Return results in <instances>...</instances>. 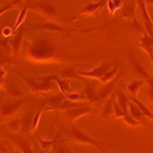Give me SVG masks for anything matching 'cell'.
Segmentation results:
<instances>
[{
    "label": "cell",
    "mask_w": 153,
    "mask_h": 153,
    "mask_svg": "<svg viewBox=\"0 0 153 153\" xmlns=\"http://www.w3.org/2000/svg\"><path fill=\"white\" fill-rule=\"evenodd\" d=\"M118 69H119V61H115V64H114V66L103 76V79L100 80V82H103V83H107L109 81H111L114 77H117V75H118Z\"/></svg>",
    "instance_id": "obj_28"
},
{
    "label": "cell",
    "mask_w": 153,
    "mask_h": 153,
    "mask_svg": "<svg viewBox=\"0 0 153 153\" xmlns=\"http://www.w3.org/2000/svg\"><path fill=\"white\" fill-rule=\"evenodd\" d=\"M56 138H58V136H55L53 138H42V137H38V142H39V145H41V147L43 149L49 151V148L52 147L54 145V142L56 141Z\"/></svg>",
    "instance_id": "obj_31"
},
{
    "label": "cell",
    "mask_w": 153,
    "mask_h": 153,
    "mask_svg": "<svg viewBox=\"0 0 153 153\" xmlns=\"http://www.w3.org/2000/svg\"><path fill=\"white\" fill-rule=\"evenodd\" d=\"M129 113L131 114V115H132L135 119H137V120H142L143 118H146V115L143 114V111L140 109V108L137 107V104H135L132 100L129 103Z\"/></svg>",
    "instance_id": "obj_27"
},
{
    "label": "cell",
    "mask_w": 153,
    "mask_h": 153,
    "mask_svg": "<svg viewBox=\"0 0 153 153\" xmlns=\"http://www.w3.org/2000/svg\"><path fill=\"white\" fill-rule=\"evenodd\" d=\"M123 16L127 20H136V16H135V3L134 1H129L124 4L123 6Z\"/></svg>",
    "instance_id": "obj_22"
},
{
    "label": "cell",
    "mask_w": 153,
    "mask_h": 153,
    "mask_svg": "<svg viewBox=\"0 0 153 153\" xmlns=\"http://www.w3.org/2000/svg\"><path fill=\"white\" fill-rule=\"evenodd\" d=\"M117 99H118V104L120 105V108L125 111V113H129V103H130V99L127 98L121 91H117Z\"/></svg>",
    "instance_id": "obj_25"
},
{
    "label": "cell",
    "mask_w": 153,
    "mask_h": 153,
    "mask_svg": "<svg viewBox=\"0 0 153 153\" xmlns=\"http://www.w3.org/2000/svg\"><path fill=\"white\" fill-rule=\"evenodd\" d=\"M28 100V97L25 98H19L14 103H7V104H3L1 105V118L3 120L7 121L15 113H17L20 110V108Z\"/></svg>",
    "instance_id": "obj_7"
},
{
    "label": "cell",
    "mask_w": 153,
    "mask_h": 153,
    "mask_svg": "<svg viewBox=\"0 0 153 153\" xmlns=\"http://www.w3.org/2000/svg\"><path fill=\"white\" fill-rule=\"evenodd\" d=\"M147 94H148L149 99L153 102V88H148V92H147Z\"/></svg>",
    "instance_id": "obj_36"
},
{
    "label": "cell",
    "mask_w": 153,
    "mask_h": 153,
    "mask_svg": "<svg viewBox=\"0 0 153 153\" xmlns=\"http://www.w3.org/2000/svg\"><path fill=\"white\" fill-rule=\"evenodd\" d=\"M22 3H23V0H12L11 3L6 4L5 6H3L1 9H0V14L3 15L5 11H7V10H10L12 7H20V6H22Z\"/></svg>",
    "instance_id": "obj_33"
},
{
    "label": "cell",
    "mask_w": 153,
    "mask_h": 153,
    "mask_svg": "<svg viewBox=\"0 0 153 153\" xmlns=\"http://www.w3.org/2000/svg\"><path fill=\"white\" fill-rule=\"evenodd\" d=\"M130 62H131V66H132L134 71L136 72V75L138 76L140 79L145 80L146 82L151 79V76H149V74L146 71V69H143V66H142L141 64H140V62L136 60V58H134L132 55H130Z\"/></svg>",
    "instance_id": "obj_18"
},
{
    "label": "cell",
    "mask_w": 153,
    "mask_h": 153,
    "mask_svg": "<svg viewBox=\"0 0 153 153\" xmlns=\"http://www.w3.org/2000/svg\"><path fill=\"white\" fill-rule=\"evenodd\" d=\"M81 80L83 81L85 85V90L83 93L86 94L87 102H90L91 104H97V100H98V90H97V86L93 81L88 80L87 77H81Z\"/></svg>",
    "instance_id": "obj_10"
},
{
    "label": "cell",
    "mask_w": 153,
    "mask_h": 153,
    "mask_svg": "<svg viewBox=\"0 0 153 153\" xmlns=\"http://www.w3.org/2000/svg\"><path fill=\"white\" fill-rule=\"evenodd\" d=\"M47 153H55V152H54V151H48Z\"/></svg>",
    "instance_id": "obj_42"
},
{
    "label": "cell",
    "mask_w": 153,
    "mask_h": 153,
    "mask_svg": "<svg viewBox=\"0 0 153 153\" xmlns=\"http://www.w3.org/2000/svg\"><path fill=\"white\" fill-rule=\"evenodd\" d=\"M65 98H66V96L60 92V93H58V94H54V96H52V97L47 98L42 104H43V107H45V105L48 107L47 110H58L59 105L62 103L64 100H65Z\"/></svg>",
    "instance_id": "obj_14"
},
{
    "label": "cell",
    "mask_w": 153,
    "mask_h": 153,
    "mask_svg": "<svg viewBox=\"0 0 153 153\" xmlns=\"http://www.w3.org/2000/svg\"><path fill=\"white\" fill-rule=\"evenodd\" d=\"M105 1H107V0H100V1H98V3H91V4L86 5L85 7H82L77 12V14H76V16L74 17V20L76 17H79V16H82V15H96V14H98V11L102 7H103V5L105 4Z\"/></svg>",
    "instance_id": "obj_13"
},
{
    "label": "cell",
    "mask_w": 153,
    "mask_h": 153,
    "mask_svg": "<svg viewBox=\"0 0 153 153\" xmlns=\"http://www.w3.org/2000/svg\"><path fill=\"white\" fill-rule=\"evenodd\" d=\"M19 76L23 80L28 87V90L32 91L36 94L39 93H47L53 91V82H55L56 76L55 75H47L42 76V77H30V76H25L22 74H19Z\"/></svg>",
    "instance_id": "obj_2"
},
{
    "label": "cell",
    "mask_w": 153,
    "mask_h": 153,
    "mask_svg": "<svg viewBox=\"0 0 153 153\" xmlns=\"http://www.w3.org/2000/svg\"><path fill=\"white\" fill-rule=\"evenodd\" d=\"M117 94L110 96V98L107 99V102L103 104L100 110V117L103 119H110V117H113V111H114V102H115Z\"/></svg>",
    "instance_id": "obj_17"
},
{
    "label": "cell",
    "mask_w": 153,
    "mask_h": 153,
    "mask_svg": "<svg viewBox=\"0 0 153 153\" xmlns=\"http://www.w3.org/2000/svg\"><path fill=\"white\" fill-rule=\"evenodd\" d=\"M145 83H146V81L142 80V79L134 80V81H131L129 85H126L124 88L130 93L131 97H137V93H138V91H140V88H141Z\"/></svg>",
    "instance_id": "obj_19"
},
{
    "label": "cell",
    "mask_w": 153,
    "mask_h": 153,
    "mask_svg": "<svg viewBox=\"0 0 153 153\" xmlns=\"http://www.w3.org/2000/svg\"><path fill=\"white\" fill-rule=\"evenodd\" d=\"M25 33H26V28H21L14 37H12V39L9 41V45L11 48V52L15 56H17L20 54V49L22 47V41H23Z\"/></svg>",
    "instance_id": "obj_12"
},
{
    "label": "cell",
    "mask_w": 153,
    "mask_h": 153,
    "mask_svg": "<svg viewBox=\"0 0 153 153\" xmlns=\"http://www.w3.org/2000/svg\"><path fill=\"white\" fill-rule=\"evenodd\" d=\"M102 152H103V153H115V152H109V151H107L105 148H104L103 151H102Z\"/></svg>",
    "instance_id": "obj_40"
},
{
    "label": "cell",
    "mask_w": 153,
    "mask_h": 153,
    "mask_svg": "<svg viewBox=\"0 0 153 153\" xmlns=\"http://www.w3.org/2000/svg\"><path fill=\"white\" fill-rule=\"evenodd\" d=\"M34 110H30L21 118V132L27 134L33 131V119H34Z\"/></svg>",
    "instance_id": "obj_15"
},
{
    "label": "cell",
    "mask_w": 153,
    "mask_h": 153,
    "mask_svg": "<svg viewBox=\"0 0 153 153\" xmlns=\"http://www.w3.org/2000/svg\"><path fill=\"white\" fill-rule=\"evenodd\" d=\"M148 56H149V59H151V62H152V66H153V52H152V53H151V54H149Z\"/></svg>",
    "instance_id": "obj_39"
},
{
    "label": "cell",
    "mask_w": 153,
    "mask_h": 153,
    "mask_svg": "<svg viewBox=\"0 0 153 153\" xmlns=\"http://www.w3.org/2000/svg\"><path fill=\"white\" fill-rule=\"evenodd\" d=\"M30 9L33 10L34 12H37V14L42 15L45 19H52V20L58 19V11H56V9L53 5H50L49 3H45V1L34 3V4L30 5Z\"/></svg>",
    "instance_id": "obj_5"
},
{
    "label": "cell",
    "mask_w": 153,
    "mask_h": 153,
    "mask_svg": "<svg viewBox=\"0 0 153 153\" xmlns=\"http://www.w3.org/2000/svg\"><path fill=\"white\" fill-rule=\"evenodd\" d=\"M118 79L119 77H114L111 81L104 83V86L99 88V91H98V100H97V103H102V102H104L109 98L110 93L115 90V85L118 82Z\"/></svg>",
    "instance_id": "obj_11"
},
{
    "label": "cell",
    "mask_w": 153,
    "mask_h": 153,
    "mask_svg": "<svg viewBox=\"0 0 153 153\" xmlns=\"http://www.w3.org/2000/svg\"><path fill=\"white\" fill-rule=\"evenodd\" d=\"M146 83H148V86H149V88H153V75L151 76V79L146 82Z\"/></svg>",
    "instance_id": "obj_37"
},
{
    "label": "cell",
    "mask_w": 153,
    "mask_h": 153,
    "mask_svg": "<svg viewBox=\"0 0 153 153\" xmlns=\"http://www.w3.org/2000/svg\"><path fill=\"white\" fill-rule=\"evenodd\" d=\"M28 9H30V5H28V4H26V5H25V6L22 7V10L20 11V14H19V16H17V20H16V22H15V25H14V27L11 28V30H12V32H16V31L19 30V27H20V26H22L23 21L26 20V16H27Z\"/></svg>",
    "instance_id": "obj_23"
},
{
    "label": "cell",
    "mask_w": 153,
    "mask_h": 153,
    "mask_svg": "<svg viewBox=\"0 0 153 153\" xmlns=\"http://www.w3.org/2000/svg\"><path fill=\"white\" fill-rule=\"evenodd\" d=\"M60 75L61 77L66 79V80H81V76L77 74V70H76L75 66H69V68H65L64 70L60 71Z\"/></svg>",
    "instance_id": "obj_21"
},
{
    "label": "cell",
    "mask_w": 153,
    "mask_h": 153,
    "mask_svg": "<svg viewBox=\"0 0 153 153\" xmlns=\"http://www.w3.org/2000/svg\"><path fill=\"white\" fill-rule=\"evenodd\" d=\"M56 54L55 44L47 38L34 39L27 49V56L33 61H47Z\"/></svg>",
    "instance_id": "obj_1"
},
{
    "label": "cell",
    "mask_w": 153,
    "mask_h": 153,
    "mask_svg": "<svg viewBox=\"0 0 153 153\" xmlns=\"http://www.w3.org/2000/svg\"><path fill=\"white\" fill-rule=\"evenodd\" d=\"M146 0H137V7L141 12V20L145 25V28H146V32L153 37V22H152V19L149 16V12L147 10V5H146Z\"/></svg>",
    "instance_id": "obj_8"
},
{
    "label": "cell",
    "mask_w": 153,
    "mask_h": 153,
    "mask_svg": "<svg viewBox=\"0 0 153 153\" xmlns=\"http://www.w3.org/2000/svg\"><path fill=\"white\" fill-rule=\"evenodd\" d=\"M113 68V64L111 62H102L99 64L98 66L93 68L90 71H81L79 70L77 74L81 76V77H87V79H97V80H102L103 76Z\"/></svg>",
    "instance_id": "obj_4"
},
{
    "label": "cell",
    "mask_w": 153,
    "mask_h": 153,
    "mask_svg": "<svg viewBox=\"0 0 153 153\" xmlns=\"http://www.w3.org/2000/svg\"><path fill=\"white\" fill-rule=\"evenodd\" d=\"M9 138H10V141L17 147V149L21 151L22 153H36L32 148L31 142L28 140H26V137H23L22 135H17V134L11 132Z\"/></svg>",
    "instance_id": "obj_9"
},
{
    "label": "cell",
    "mask_w": 153,
    "mask_h": 153,
    "mask_svg": "<svg viewBox=\"0 0 153 153\" xmlns=\"http://www.w3.org/2000/svg\"><path fill=\"white\" fill-rule=\"evenodd\" d=\"M107 4H108L109 15H110V17H113L114 14H115V12H117L119 9H118V6H117V4H115V1H114V0H107Z\"/></svg>",
    "instance_id": "obj_35"
},
{
    "label": "cell",
    "mask_w": 153,
    "mask_h": 153,
    "mask_svg": "<svg viewBox=\"0 0 153 153\" xmlns=\"http://www.w3.org/2000/svg\"><path fill=\"white\" fill-rule=\"evenodd\" d=\"M131 100L134 102L135 104H137V107L143 111V114H145V115H146L147 118H149L151 120H153V113H152V110H151V109H149V108L143 103V102L138 100V99H137V97H131Z\"/></svg>",
    "instance_id": "obj_29"
},
{
    "label": "cell",
    "mask_w": 153,
    "mask_h": 153,
    "mask_svg": "<svg viewBox=\"0 0 153 153\" xmlns=\"http://www.w3.org/2000/svg\"><path fill=\"white\" fill-rule=\"evenodd\" d=\"M55 83L59 87V90H60L61 93H64L65 96H68L69 93H71V91H70V80H66V79L62 80V79H59L58 76H56Z\"/></svg>",
    "instance_id": "obj_26"
},
{
    "label": "cell",
    "mask_w": 153,
    "mask_h": 153,
    "mask_svg": "<svg viewBox=\"0 0 153 153\" xmlns=\"http://www.w3.org/2000/svg\"><path fill=\"white\" fill-rule=\"evenodd\" d=\"M31 28L33 30H44L49 32H56V33H65L68 32L65 28H62L61 26L53 22H45V23H39V25H32Z\"/></svg>",
    "instance_id": "obj_16"
},
{
    "label": "cell",
    "mask_w": 153,
    "mask_h": 153,
    "mask_svg": "<svg viewBox=\"0 0 153 153\" xmlns=\"http://www.w3.org/2000/svg\"><path fill=\"white\" fill-rule=\"evenodd\" d=\"M125 115V111L120 108V105L117 103V102H114V113H113V119H118V118H121Z\"/></svg>",
    "instance_id": "obj_34"
},
{
    "label": "cell",
    "mask_w": 153,
    "mask_h": 153,
    "mask_svg": "<svg viewBox=\"0 0 153 153\" xmlns=\"http://www.w3.org/2000/svg\"><path fill=\"white\" fill-rule=\"evenodd\" d=\"M87 114H96V109L92 108L91 105H81V107H76L69 110L64 111V117H65L70 124H74L79 118L87 115Z\"/></svg>",
    "instance_id": "obj_6"
},
{
    "label": "cell",
    "mask_w": 153,
    "mask_h": 153,
    "mask_svg": "<svg viewBox=\"0 0 153 153\" xmlns=\"http://www.w3.org/2000/svg\"><path fill=\"white\" fill-rule=\"evenodd\" d=\"M9 153H22V152H21V151H19V149L14 151V149H11V147H10V151H9Z\"/></svg>",
    "instance_id": "obj_38"
},
{
    "label": "cell",
    "mask_w": 153,
    "mask_h": 153,
    "mask_svg": "<svg viewBox=\"0 0 153 153\" xmlns=\"http://www.w3.org/2000/svg\"><path fill=\"white\" fill-rule=\"evenodd\" d=\"M5 91H6L7 94L11 96L12 98H22V97L25 96V92L21 90V88H20L16 83L5 86Z\"/></svg>",
    "instance_id": "obj_24"
},
{
    "label": "cell",
    "mask_w": 153,
    "mask_h": 153,
    "mask_svg": "<svg viewBox=\"0 0 153 153\" xmlns=\"http://www.w3.org/2000/svg\"><path fill=\"white\" fill-rule=\"evenodd\" d=\"M123 120L125 121L126 125H129L130 127H138V126H141V123H140V120L135 119L130 113H125V115L123 117Z\"/></svg>",
    "instance_id": "obj_30"
},
{
    "label": "cell",
    "mask_w": 153,
    "mask_h": 153,
    "mask_svg": "<svg viewBox=\"0 0 153 153\" xmlns=\"http://www.w3.org/2000/svg\"><path fill=\"white\" fill-rule=\"evenodd\" d=\"M1 127H5L10 132L19 134V132H21V119H19V118L10 119V120L5 121L4 124H1Z\"/></svg>",
    "instance_id": "obj_20"
},
{
    "label": "cell",
    "mask_w": 153,
    "mask_h": 153,
    "mask_svg": "<svg viewBox=\"0 0 153 153\" xmlns=\"http://www.w3.org/2000/svg\"><path fill=\"white\" fill-rule=\"evenodd\" d=\"M70 131H71V136L74 138V141H76L77 143H81V145H90L92 147H97L98 149L103 151L104 147H108L109 145L107 143H103L100 141H97V140H94L93 137L88 136L82 129H80V127L75 126L74 124H70Z\"/></svg>",
    "instance_id": "obj_3"
},
{
    "label": "cell",
    "mask_w": 153,
    "mask_h": 153,
    "mask_svg": "<svg viewBox=\"0 0 153 153\" xmlns=\"http://www.w3.org/2000/svg\"><path fill=\"white\" fill-rule=\"evenodd\" d=\"M146 3H147V4H152V5H153V0H146Z\"/></svg>",
    "instance_id": "obj_41"
},
{
    "label": "cell",
    "mask_w": 153,
    "mask_h": 153,
    "mask_svg": "<svg viewBox=\"0 0 153 153\" xmlns=\"http://www.w3.org/2000/svg\"><path fill=\"white\" fill-rule=\"evenodd\" d=\"M53 151L55 153H71V149L68 147L65 141H58L53 146Z\"/></svg>",
    "instance_id": "obj_32"
}]
</instances>
